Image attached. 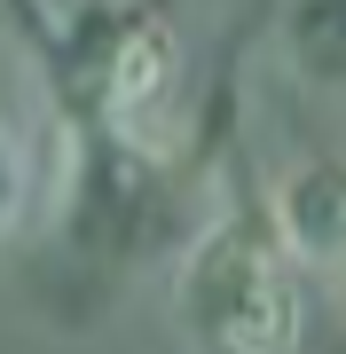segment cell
Instances as JSON below:
<instances>
[{
	"mask_svg": "<svg viewBox=\"0 0 346 354\" xmlns=\"http://www.w3.org/2000/svg\"><path fill=\"white\" fill-rule=\"evenodd\" d=\"M32 197H39V165H32V142H24V118H16L8 95H0V252L24 236Z\"/></svg>",
	"mask_w": 346,
	"mask_h": 354,
	"instance_id": "obj_4",
	"label": "cell"
},
{
	"mask_svg": "<svg viewBox=\"0 0 346 354\" xmlns=\"http://www.w3.org/2000/svg\"><path fill=\"white\" fill-rule=\"evenodd\" d=\"M173 339L189 354H299L307 339V276L268 228L260 181H229L173 260Z\"/></svg>",
	"mask_w": 346,
	"mask_h": 354,
	"instance_id": "obj_1",
	"label": "cell"
},
{
	"mask_svg": "<svg viewBox=\"0 0 346 354\" xmlns=\"http://www.w3.org/2000/svg\"><path fill=\"white\" fill-rule=\"evenodd\" d=\"M260 197H268V228L299 276H346V158L338 150H307Z\"/></svg>",
	"mask_w": 346,
	"mask_h": 354,
	"instance_id": "obj_2",
	"label": "cell"
},
{
	"mask_svg": "<svg viewBox=\"0 0 346 354\" xmlns=\"http://www.w3.org/2000/svg\"><path fill=\"white\" fill-rule=\"evenodd\" d=\"M283 48H291V64L307 79L346 87V0H299L283 16Z\"/></svg>",
	"mask_w": 346,
	"mask_h": 354,
	"instance_id": "obj_3",
	"label": "cell"
}]
</instances>
